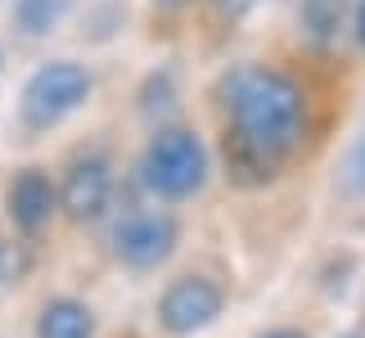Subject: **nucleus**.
<instances>
[{"mask_svg":"<svg viewBox=\"0 0 365 338\" xmlns=\"http://www.w3.org/2000/svg\"><path fill=\"white\" fill-rule=\"evenodd\" d=\"M226 113L235 158L275 167L302 135V91L275 68H235L226 77Z\"/></svg>","mask_w":365,"mask_h":338,"instance_id":"nucleus-1","label":"nucleus"},{"mask_svg":"<svg viewBox=\"0 0 365 338\" xmlns=\"http://www.w3.org/2000/svg\"><path fill=\"white\" fill-rule=\"evenodd\" d=\"M207 176V153L199 145L194 131H158L145 149V163H140V180L163 194V199H185L203 185Z\"/></svg>","mask_w":365,"mask_h":338,"instance_id":"nucleus-2","label":"nucleus"},{"mask_svg":"<svg viewBox=\"0 0 365 338\" xmlns=\"http://www.w3.org/2000/svg\"><path fill=\"white\" fill-rule=\"evenodd\" d=\"M86 95H91V73L86 68L46 63L23 91V118H27V126H54L86 100Z\"/></svg>","mask_w":365,"mask_h":338,"instance_id":"nucleus-3","label":"nucleus"},{"mask_svg":"<svg viewBox=\"0 0 365 338\" xmlns=\"http://www.w3.org/2000/svg\"><path fill=\"white\" fill-rule=\"evenodd\" d=\"M176 244V221L163 212H131L113 225V252L126 266H158Z\"/></svg>","mask_w":365,"mask_h":338,"instance_id":"nucleus-4","label":"nucleus"},{"mask_svg":"<svg viewBox=\"0 0 365 338\" xmlns=\"http://www.w3.org/2000/svg\"><path fill=\"white\" fill-rule=\"evenodd\" d=\"M158 312H163L167 334H194V329L212 325V320L221 316V289L212 285V280H199V275L176 280V285L167 289Z\"/></svg>","mask_w":365,"mask_h":338,"instance_id":"nucleus-5","label":"nucleus"},{"mask_svg":"<svg viewBox=\"0 0 365 338\" xmlns=\"http://www.w3.org/2000/svg\"><path fill=\"white\" fill-rule=\"evenodd\" d=\"M108 190H113V176H108L104 158H81L63 180V208L73 221H95L108 208Z\"/></svg>","mask_w":365,"mask_h":338,"instance_id":"nucleus-6","label":"nucleus"},{"mask_svg":"<svg viewBox=\"0 0 365 338\" xmlns=\"http://www.w3.org/2000/svg\"><path fill=\"white\" fill-rule=\"evenodd\" d=\"M9 212L23 230H41L54 212V185L41 172H23L19 180L9 185Z\"/></svg>","mask_w":365,"mask_h":338,"instance_id":"nucleus-7","label":"nucleus"},{"mask_svg":"<svg viewBox=\"0 0 365 338\" xmlns=\"http://www.w3.org/2000/svg\"><path fill=\"white\" fill-rule=\"evenodd\" d=\"M36 338H91V312L81 302H50L41 312Z\"/></svg>","mask_w":365,"mask_h":338,"instance_id":"nucleus-8","label":"nucleus"},{"mask_svg":"<svg viewBox=\"0 0 365 338\" xmlns=\"http://www.w3.org/2000/svg\"><path fill=\"white\" fill-rule=\"evenodd\" d=\"M68 9H73V0H19L14 19H19V27L27 36H41V32H50Z\"/></svg>","mask_w":365,"mask_h":338,"instance_id":"nucleus-9","label":"nucleus"},{"mask_svg":"<svg viewBox=\"0 0 365 338\" xmlns=\"http://www.w3.org/2000/svg\"><path fill=\"white\" fill-rule=\"evenodd\" d=\"M339 19H343V0H307L302 5V23L316 36H329L339 27Z\"/></svg>","mask_w":365,"mask_h":338,"instance_id":"nucleus-10","label":"nucleus"},{"mask_svg":"<svg viewBox=\"0 0 365 338\" xmlns=\"http://www.w3.org/2000/svg\"><path fill=\"white\" fill-rule=\"evenodd\" d=\"M343 190L347 194L365 190V131H361V140L352 145V153H347V163H343Z\"/></svg>","mask_w":365,"mask_h":338,"instance_id":"nucleus-11","label":"nucleus"},{"mask_svg":"<svg viewBox=\"0 0 365 338\" xmlns=\"http://www.w3.org/2000/svg\"><path fill=\"white\" fill-rule=\"evenodd\" d=\"M356 36H361V46H365V0L356 5Z\"/></svg>","mask_w":365,"mask_h":338,"instance_id":"nucleus-12","label":"nucleus"},{"mask_svg":"<svg viewBox=\"0 0 365 338\" xmlns=\"http://www.w3.org/2000/svg\"><path fill=\"white\" fill-rule=\"evenodd\" d=\"M266 338H302V334H289V329H279V334H266Z\"/></svg>","mask_w":365,"mask_h":338,"instance_id":"nucleus-13","label":"nucleus"},{"mask_svg":"<svg viewBox=\"0 0 365 338\" xmlns=\"http://www.w3.org/2000/svg\"><path fill=\"white\" fill-rule=\"evenodd\" d=\"M158 5H185V0H158Z\"/></svg>","mask_w":365,"mask_h":338,"instance_id":"nucleus-14","label":"nucleus"},{"mask_svg":"<svg viewBox=\"0 0 365 338\" xmlns=\"http://www.w3.org/2000/svg\"><path fill=\"white\" fill-rule=\"evenodd\" d=\"M352 338H356V334H352Z\"/></svg>","mask_w":365,"mask_h":338,"instance_id":"nucleus-15","label":"nucleus"}]
</instances>
